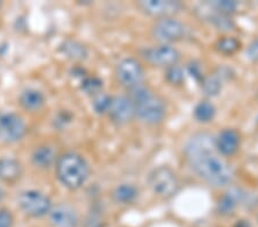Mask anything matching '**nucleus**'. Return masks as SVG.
Here are the masks:
<instances>
[{
    "label": "nucleus",
    "mask_w": 258,
    "mask_h": 227,
    "mask_svg": "<svg viewBox=\"0 0 258 227\" xmlns=\"http://www.w3.org/2000/svg\"><path fill=\"white\" fill-rule=\"evenodd\" d=\"M185 156L189 167L208 185L223 187L232 183L234 172L216 149L215 138L209 133H197L187 141Z\"/></svg>",
    "instance_id": "nucleus-1"
},
{
    "label": "nucleus",
    "mask_w": 258,
    "mask_h": 227,
    "mask_svg": "<svg viewBox=\"0 0 258 227\" xmlns=\"http://www.w3.org/2000/svg\"><path fill=\"white\" fill-rule=\"evenodd\" d=\"M54 167L57 180L70 191L82 188L90 177V167L86 160L75 152L60 155Z\"/></svg>",
    "instance_id": "nucleus-2"
},
{
    "label": "nucleus",
    "mask_w": 258,
    "mask_h": 227,
    "mask_svg": "<svg viewBox=\"0 0 258 227\" xmlns=\"http://www.w3.org/2000/svg\"><path fill=\"white\" fill-rule=\"evenodd\" d=\"M130 91V99L135 105L136 116L148 125H156L164 121L166 106L162 98L154 94L148 88L141 84Z\"/></svg>",
    "instance_id": "nucleus-3"
},
{
    "label": "nucleus",
    "mask_w": 258,
    "mask_h": 227,
    "mask_svg": "<svg viewBox=\"0 0 258 227\" xmlns=\"http://www.w3.org/2000/svg\"><path fill=\"white\" fill-rule=\"evenodd\" d=\"M18 206L24 216L39 219L48 216L53 202L47 194L38 189H26L18 196Z\"/></svg>",
    "instance_id": "nucleus-4"
},
{
    "label": "nucleus",
    "mask_w": 258,
    "mask_h": 227,
    "mask_svg": "<svg viewBox=\"0 0 258 227\" xmlns=\"http://www.w3.org/2000/svg\"><path fill=\"white\" fill-rule=\"evenodd\" d=\"M148 186L156 196L168 200L178 193L180 183L171 168L159 167L149 173Z\"/></svg>",
    "instance_id": "nucleus-5"
},
{
    "label": "nucleus",
    "mask_w": 258,
    "mask_h": 227,
    "mask_svg": "<svg viewBox=\"0 0 258 227\" xmlns=\"http://www.w3.org/2000/svg\"><path fill=\"white\" fill-rule=\"evenodd\" d=\"M26 121L19 114L4 113L0 115V142L14 144L26 137Z\"/></svg>",
    "instance_id": "nucleus-6"
},
{
    "label": "nucleus",
    "mask_w": 258,
    "mask_h": 227,
    "mask_svg": "<svg viewBox=\"0 0 258 227\" xmlns=\"http://www.w3.org/2000/svg\"><path fill=\"white\" fill-rule=\"evenodd\" d=\"M152 36L159 43L170 45L185 38L186 27L174 18L160 19L152 28Z\"/></svg>",
    "instance_id": "nucleus-7"
},
{
    "label": "nucleus",
    "mask_w": 258,
    "mask_h": 227,
    "mask_svg": "<svg viewBox=\"0 0 258 227\" xmlns=\"http://www.w3.org/2000/svg\"><path fill=\"white\" fill-rule=\"evenodd\" d=\"M115 76L120 85L131 90L143 84L145 72L143 65L138 60L133 57H125L116 65Z\"/></svg>",
    "instance_id": "nucleus-8"
},
{
    "label": "nucleus",
    "mask_w": 258,
    "mask_h": 227,
    "mask_svg": "<svg viewBox=\"0 0 258 227\" xmlns=\"http://www.w3.org/2000/svg\"><path fill=\"white\" fill-rule=\"evenodd\" d=\"M141 56L144 57L145 61L148 63L156 67H165L169 68L171 65L178 63L180 60V53H179L176 47L172 45H157L149 48H145L141 51Z\"/></svg>",
    "instance_id": "nucleus-9"
},
{
    "label": "nucleus",
    "mask_w": 258,
    "mask_h": 227,
    "mask_svg": "<svg viewBox=\"0 0 258 227\" xmlns=\"http://www.w3.org/2000/svg\"><path fill=\"white\" fill-rule=\"evenodd\" d=\"M137 6L145 14L160 19L172 18L184 8L180 2H173V0H141L137 4Z\"/></svg>",
    "instance_id": "nucleus-10"
},
{
    "label": "nucleus",
    "mask_w": 258,
    "mask_h": 227,
    "mask_svg": "<svg viewBox=\"0 0 258 227\" xmlns=\"http://www.w3.org/2000/svg\"><path fill=\"white\" fill-rule=\"evenodd\" d=\"M107 114L111 122L117 125H124V124L130 123L136 117L135 105L130 97L116 96L111 98L110 107Z\"/></svg>",
    "instance_id": "nucleus-11"
},
{
    "label": "nucleus",
    "mask_w": 258,
    "mask_h": 227,
    "mask_svg": "<svg viewBox=\"0 0 258 227\" xmlns=\"http://www.w3.org/2000/svg\"><path fill=\"white\" fill-rule=\"evenodd\" d=\"M47 217L52 227H78L81 224L80 213L68 203L53 205Z\"/></svg>",
    "instance_id": "nucleus-12"
},
{
    "label": "nucleus",
    "mask_w": 258,
    "mask_h": 227,
    "mask_svg": "<svg viewBox=\"0 0 258 227\" xmlns=\"http://www.w3.org/2000/svg\"><path fill=\"white\" fill-rule=\"evenodd\" d=\"M241 138L238 131L233 129H224L215 138L216 149L222 156H233L239 150Z\"/></svg>",
    "instance_id": "nucleus-13"
},
{
    "label": "nucleus",
    "mask_w": 258,
    "mask_h": 227,
    "mask_svg": "<svg viewBox=\"0 0 258 227\" xmlns=\"http://www.w3.org/2000/svg\"><path fill=\"white\" fill-rule=\"evenodd\" d=\"M23 176V167L19 160L13 158L0 159V181L13 186Z\"/></svg>",
    "instance_id": "nucleus-14"
},
{
    "label": "nucleus",
    "mask_w": 258,
    "mask_h": 227,
    "mask_svg": "<svg viewBox=\"0 0 258 227\" xmlns=\"http://www.w3.org/2000/svg\"><path fill=\"white\" fill-rule=\"evenodd\" d=\"M19 103L21 108L28 113H37L44 108L46 98L40 90L26 89L20 94Z\"/></svg>",
    "instance_id": "nucleus-15"
},
{
    "label": "nucleus",
    "mask_w": 258,
    "mask_h": 227,
    "mask_svg": "<svg viewBox=\"0 0 258 227\" xmlns=\"http://www.w3.org/2000/svg\"><path fill=\"white\" fill-rule=\"evenodd\" d=\"M59 156L56 155L55 149L48 144H41V146L36 147L31 153V163L35 168L39 170H47L55 162Z\"/></svg>",
    "instance_id": "nucleus-16"
},
{
    "label": "nucleus",
    "mask_w": 258,
    "mask_h": 227,
    "mask_svg": "<svg viewBox=\"0 0 258 227\" xmlns=\"http://www.w3.org/2000/svg\"><path fill=\"white\" fill-rule=\"evenodd\" d=\"M245 194L239 188H233L220 197L217 203V212L220 216L227 217L234 213L238 205L244 200Z\"/></svg>",
    "instance_id": "nucleus-17"
},
{
    "label": "nucleus",
    "mask_w": 258,
    "mask_h": 227,
    "mask_svg": "<svg viewBox=\"0 0 258 227\" xmlns=\"http://www.w3.org/2000/svg\"><path fill=\"white\" fill-rule=\"evenodd\" d=\"M139 195L138 188L132 184H120L114 188L111 193L113 200L118 204H131Z\"/></svg>",
    "instance_id": "nucleus-18"
},
{
    "label": "nucleus",
    "mask_w": 258,
    "mask_h": 227,
    "mask_svg": "<svg viewBox=\"0 0 258 227\" xmlns=\"http://www.w3.org/2000/svg\"><path fill=\"white\" fill-rule=\"evenodd\" d=\"M60 51L66 57L73 61H83L87 56V49L84 45L76 40H64L60 45Z\"/></svg>",
    "instance_id": "nucleus-19"
},
{
    "label": "nucleus",
    "mask_w": 258,
    "mask_h": 227,
    "mask_svg": "<svg viewBox=\"0 0 258 227\" xmlns=\"http://www.w3.org/2000/svg\"><path fill=\"white\" fill-rule=\"evenodd\" d=\"M216 116V108L209 101L199 102L194 108V117L200 123H209Z\"/></svg>",
    "instance_id": "nucleus-20"
},
{
    "label": "nucleus",
    "mask_w": 258,
    "mask_h": 227,
    "mask_svg": "<svg viewBox=\"0 0 258 227\" xmlns=\"http://www.w3.org/2000/svg\"><path fill=\"white\" fill-rule=\"evenodd\" d=\"M241 43L235 38V37L231 36H224L216 41L215 47L219 53L224 55H233L240 49Z\"/></svg>",
    "instance_id": "nucleus-21"
},
{
    "label": "nucleus",
    "mask_w": 258,
    "mask_h": 227,
    "mask_svg": "<svg viewBox=\"0 0 258 227\" xmlns=\"http://www.w3.org/2000/svg\"><path fill=\"white\" fill-rule=\"evenodd\" d=\"M203 92L208 97H216L222 90V78L217 72L214 75L205 76L201 81Z\"/></svg>",
    "instance_id": "nucleus-22"
},
{
    "label": "nucleus",
    "mask_w": 258,
    "mask_h": 227,
    "mask_svg": "<svg viewBox=\"0 0 258 227\" xmlns=\"http://www.w3.org/2000/svg\"><path fill=\"white\" fill-rule=\"evenodd\" d=\"M208 19L210 20L212 26L217 28L218 30L228 32V31L234 30V28H235L234 21L232 20L230 15L220 14V13H218V12L214 11V13H211V15H209V18Z\"/></svg>",
    "instance_id": "nucleus-23"
},
{
    "label": "nucleus",
    "mask_w": 258,
    "mask_h": 227,
    "mask_svg": "<svg viewBox=\"0 0 258 227\" xmlns=\"http://www.w3.org/2000/svg\"><path fill=\"white\" fill-rule=\"evenodd\" d=\"M207 5L215 12L230 16L238 10V3L233 2V0H215V2L207 3Z\"/></svg>",
    "instance_id": "nucleus-24"
},
{
    "label": "nucleus",
    "mask_w": 258,
    "mask_h": 227,
    "mask_svg": "<svg viewBox=\"0 0 258 227\" xmlns=\"http://www.w3.org/2000/svg\"><path fill=\"white\" fill-rule=\"evenodd\" d=\"M102 81L98 77H85L82 82L81 88L86 94L90 96H97V94L101 93L102 90Z\"/></svg>",
    "instance_id": "nucleus-25"
},
{
    "label": "nucleus",
    "mask_w": 258,
    "mask_h": 227,
    "mask_svg": "<svg viewBox=\"0 0 258 227\" xmlns=\"http://www.w3.org/2000/svg\"><path fill=\"white\" fill-rule=\"evenodd\" d=\"M165 80L172 85H180L185 81V71L180 65L174 64L165 70Z\"/></svg>",
    "instance_id": "nucleus-26"
},
{
    "label": "nucleus",
    "mask_w": 258,
    "mask_h": 227,
    "mask_svg": "<svg viewBox=\"0 0 258 227\" xmlns=\"http://www.w3.org/2000/svg\"><path fill=\"white\" fill-rule=\"evenodd\" d=\"M111 98L110 96H108L106 93H99L97 96H94L93 101H92V107L94 111L99 115H105L108 113V109L110 107V102H111Z\"/></svg>",
    "instance_id": "nucleus-27"
},
{
    "label": "nucleus",
    "mask_w": 258,
    "mask_h": 227,
    "mask_svg": "<svg viewBox=\"0 0 258 227\" xmlns=\"http://www.w3.org/2000/svg\"><path fill=\"white\" fill-rule=\"evenodd\" d=\"M83 227H106V220L101 211L92 210L83 220Z\"/></svg>",
    "instance_id": "nucleus-28"
},
{
    "label": "nucleus",
    "mask_w": 258,
    "mask_h": 227,
    "mask_svg": "<svg viewBox=\"0 0 258 227\" xmlns=\"http://www.w3.org/2000/svg\"><path fill=\"white\" fill-rule=\"evenodd\" d=\"M15 217L11 210L0 208V227H14Z\"/></svg>",
    "instance_id": "nucleus-29"
},
{
    "label": "nucleus",
    "mask_w": 258,
    "mask_h": 227,
    "mask_svg": "<svg viewBox=\"0 0 258 227\" xmlns=\"http://www.w3.org/2000/svg\"><path fill=\"white\" fill-rule=\"evenodd\" d=\"M248 59L252 62H258V38L252 40L247 48Z\"/></svg>",
    "instance_id": "nucleus-30"
},
{
    "label": "nucleus",
    "mask_w": 258,
    "mask_h": 227,
    "mask_svg": "<svg viewBox=\"0 0 258 227\" xmlns=\"http://www.w3.org/2000/svg\"><path fill=\"white\" fill-rule=\"evenodd\" d=\"M187 70H188L189 75L194 77L197 81H202V78L205 77L201 71V67H200V64L197 63V62H190L188 67H187Z\"/></svg>",
    "instance_id": "nucleus-31"
},
{
    "label": "nucleus",
    "mask_w": 258,
    "mask_h": 227,
    "mask_svg": "<svg viewBox=\"0 0 258 227\" xmlns=\"http://www.w3.org/2000/svg\"><path fill=\"white\" fill-rule=\"evenodd\" d=\"M234 227H251V224L249 222V220H244V219H241L238 220L235 222Z\"/></svg>",
    "instance_id": "nucleus-32"
},
{
    "label": "nucleus",
    "mask_w": 258,
    "mask_h": 227,
    "mask_svg": "<svg viewBox=\"0 0 258 227\" xmlns=\"http://www.w3.org/2000/svg\"><path fill=\"white\" fill-rule=\"evenodd\" d=\"M5 196H6V193H5V191H4V188L2 187V186H0V203L5 200Z\"/></svg>",
    "instance_id": "nucleus-33"
},
{
    "label": "nucleus",
    "mask_w": 258,
    "mask_h": 227,
    "mask_svg": "<svg viewBox=\"0 0 258 227\" xmlns=\"http://www.w3.org/2000/svg\"><path fill=\"white\" fill-rule=\"evenodd\" d=\"M0 8H2V3H0Z\"/></svg>",
    "instance_id": "nucleus-34"
},
{
    "label": "nucleus",
    "mask_w": 258,
    "mask_h": 227,
    "mask_svg": "<svg viewBox=\"0 0 258 227\" xmlns=\"http://www.w3.org/2000/svg\"><path fill=\"white\" fill-rule=\"evenodd\" d=\"M257 123H258V118H257Z\"/></svg>",
    "instance_id": "nucleus-35"
}]
</instances>
